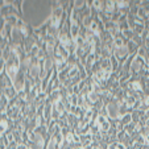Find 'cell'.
I'll return each instance as SVG.
<instances>
[{
    "label": "cell",
    "instance_id": "6da1fadb",
    "mask_svg": "<svg viewBox=\"0 0 149 149\" xmlns=\"http://www.w3.org/2000/svg\"><path fill=\"white\" fill-rule=\"evenodd\" d=\"M120 121H121V124L125 127L127 124L132 123V115H131V113H127V115H124L123 118H120Z\"/></svg>",
    "mask_w": 149,
    "mask_h": 149
}]
</instances>
